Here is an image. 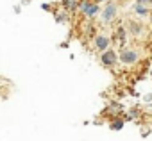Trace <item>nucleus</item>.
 Here are the masks:
<instances>
[{"instance_id": "20e7f679", "label": "nucleus", "mask_w": 152, "mask_h": 141, "mask_svg": "<svg viewBox=\"0 0 152 141\" xmlns=\"http://www.w3.org/2000/svg\"><path fill=\"white\" fill-rule=\"evenodd\" d=\"M138 59V55H136V52H132V50H125V52H122V61L124 63H134Z\"/></svg>"}, {"instance_id": "7ed1b4c3", "label": "nucleus", "mask_w": 152, "mask_h": 141, "mask_svg": "<svg viewBox=\"0 0 152 141\" xmlns=\"http://www.w3.org/2000/svg\"><path fill=\"white\" fill-rule=\"evenodd\" d=\"M115 61H116V54L115 52H111V50H106L104 54H102V63L104 64H115Z\"/></svg>"}, {"instance_id": "0eeeda50", "label": "nucleus", "mask_w": 152, "mask_h": 141, "mask_svg": "<svg viewBox=\"0 0 152 141\" xmlns=\"http://www.w3.org/2000/svg\"><path fill=\"white\" fill-rule=\"evenodd\" d=\"M122 125H124L122 121H115V125H113V127H115V129H122Z\"/></svg>"}, {"instance_id": "423d86ee", "label": "nucleus", "mask_w": 152, "mask_h": 141, "mask_svg": "<svg viewBox=\"0 0 152 141\" xmlns=\"http://www.w3.org/2000/svg\"><path fill=\"white\" fill-rule=\"evenodd\" d=\"M136 13H138V15H147L148 11H147V7H145V6L138 4V6H136Z\"/></svg>"}, {"instance_id": "f257e3e1", "label": "nucleus", "mask_w": 152, "mask_h": 141, "mask_svg": "<svg viewBox=\"0 0 152 141\" xmlns=\"http://www.w3.org/2000/svg\"><path fill=\"white\" fill-rule=\"evenodd\" d=\"M81 11H83L86 16H95L97 11H99V6L90 4V2H83V4H81Z\"/></svg>"}, {"instance_id": "f03ea898", "label": "nucleus", "mask_w": 152, "mask_h": 141, "mask_svg": "<svg viewBox=\"0 0 152 141\" xmlns=\"http://www.w3.org/2000/svg\"><path fill=\"white\" fill-rule=\"evenodd\" d=\"M115 15H116V6L115 4H107L106 6V9H104V20H113L115 18Z\"/></svg>"}, {"instance_id": "39448f33", "label": "nucleus", "mask_w": 152, "mask_h": 141, "mask_svg": "<svg viewBox=\"0 0 152 141\" xmlns=\"http://www.w3.org/2000/svg\"><path fill=\"white\" fill-rule=\"evenodd\" d=\"M95 45H97V48L106 50V48H107V45H109V39H107V38H104V36H99V38L95 39Z\"/></svg>"}]
</instances>
